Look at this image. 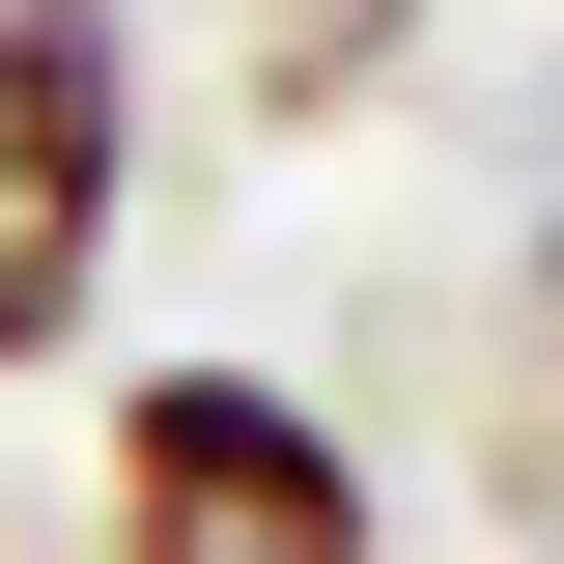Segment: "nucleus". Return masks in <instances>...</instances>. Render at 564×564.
<instances>
[{"label":"nucleus","mask_w":564,"mask_h":564,"mask_svg":"<svg viewBox=\"0 0 564 564\" xmlns=\"http://www.w3.org/2000/svg\"><path fill=\"white\" fill-rule=\"evenodd\" d=\"M367 57H395V0H254V113H339Z\"/></svg>","instance_id":"obj_3"},{"label":"nucleus","mask_w":564,"mask_h":564,"mask_svg":"<svg viewBox=\"0 0 564 564\" xmlns=\"http://www.w3.org/2000/svg\"><path fill=\"white\" fill-rule=\"evenodd\" d=\"M113 226H141V29L113 0H0V395L113 311Z\"/></svg>","instance_id":"obj_2"},{"label":"nucleus","mask_w":564,"mask_h":564,"mask_svg":"<svg viewBox=\"0 0 564 564\" xmlns=\"http://www.w3.org/2000/svg\"><path fill=\"white\" fill-rule=\"evenodd\" d=\"M85 536L113 564H395V508H367L339 395H282V367H113V452H85Z\"/></svg>","instance_id":"obj_1"},{"label":"nucleus","mask_w":564,"mask_h":564,"mask_svg":"<svg viewBox=\"0 0 564 564\" xmlns=\"http://www.w3.org/2000/svg\"><path fill=\"white\" fill-rule=\"evenodd\" d=\"M536 311H564V254H536Z\"/></svg>","instance_id":"obj_4"}]
</instances>
